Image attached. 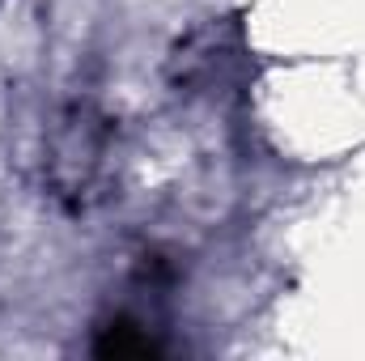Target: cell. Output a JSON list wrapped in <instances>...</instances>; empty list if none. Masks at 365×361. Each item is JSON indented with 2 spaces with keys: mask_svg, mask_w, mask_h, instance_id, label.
I'll return each mask as SVG.
<instances>
[{
  "mask_svg": "<svg viewBox=\"0 0 365 361\" xmlns=\"http://www.w3.org/2000/svg\"><path fill=\"white\" fill-rule=\"evenodd\" d=\"M93 353L98 357H158L162 349H158V340L153 336H145L136 323H128V319H119V323H110L102 336H98V345H93Z\"/></svg>",
  "mask_w": 365,
  "mask_h": 361,
  "instance_id": "6da1fadb",
  "label": "cell"
}]
</instances>
